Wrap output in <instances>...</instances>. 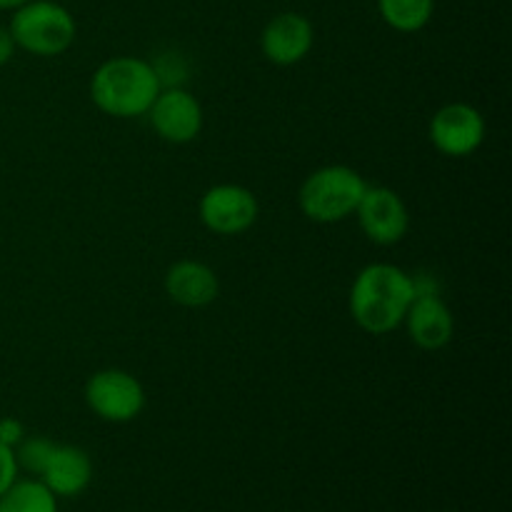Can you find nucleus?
<instances>
[{
    "label": "nucleus",
    "mask_w": 512,
    "mask_h": 512,
    "mask_svg": "<svg viewBox=\"0 0 512 512\" xmlns=\"http://www.w3.org/2000/svg\"><path fill=\"white\" fill-rule=\"evenodd\" d=\"M410 273L393 263L365 265L350 285V315L370 335H388L400 328L413 303Z\"/></svg>",
    "instance_id": "f257e3e1"
},
{
    "label": "nucleus",
    "mask_w": 512,
    "mask_h": 512,
    "mask_svg": "<svg viewBox=\"0 0 512 512\" xmlns=\"http://www.w3.org/2000/svg\"><path fill=\"white\" fill-rule=\"evenodd\" d=\"M160 83L153 63L133 55H118L100 65L90 78V100L113 118H140L158 98Z\"/></svg>",
    "instance_id": "f03ea898"
},
{
    "label": "nucleus",
    "mask_w": 512,
    "mask_h": 512,
    "mask_svg": "<svg viewBox=\"0 0 512 512\" xmlns=\"http://www.w3.org/2000/svg\"><path fill=\"white\" fill-rule=\"evenodd\" d=\"M365 188H368V183L355 168L325 165V168L313 170L303 180L298 205L305 218L313 220V223H343L350 215H355Z\"/></svg>",
    "instance_id": "7ed1b4c3"
},
{
    "label": "nucleus",
    "mask_w": 512,
    "mask_h": 512,
    "mask_svg": "<svg viewBox=\"0 0 512 512\" xmlns=\"http://www.w3.org/2000/svg\"><path fill=\"white\" fill-rule=\"evenodd\" d=\"M8 30L18 48L38 58L63 55L78 35L73 13L53 0H28L15 8Z\"/></svg>",
    "instance_id": "20e7f679"
},
{
    "label": "nucleus",
    "mask_w": 512,
    "mask_h": 512,
    "mask_svg": "<svg viewBox=\"0 0 512 512\" xmlns=\"http://www.w3.org/2000/svg\"><path fill=\"white\" fill-rule=\"evenodd\" d=\"M85 403L105 423H130L143 413L145 390L128 370L105 368L85 383Z\"/></svg>",
    "instance_id": "39448f33"
},
{
    "label": "nucleus",
    "mask_w": 512,
    "mask_h": 512,
    "mask_svg": "<svg viewBox=\"0 0 512 512\" xmlns=\"http://www.w3.org/2000/svg\"><path fill=\"white\" fill-rule=\"evenodd\" d=\"M260 205L253 190L235 183L213 185L203 193L198 203V215L205 228L215 235H240L250 230L258 220Z\"/></svg>",
    "instance_id": "423d86ee"
},
{
    "label": "nucleus",
    "mask_w": 512,
    "mask_h": 512,
    "mask_svg": "<svg viewBox=\"0 0 512 512\" xmlns=\"http://www.w3.org/2000/svg\"><path fill=\"white\" fill-rule=\"evenodd\" d=\"M360 230L375 245H398L410 230L405 200L385 185H368L355 210Z\"/></svg>",
    "instance_id": "0eeeda50"
},
{
    "label": "nucleus",
    "mask_w": 512,
    "mask_h": 512,
    "mask_svg": "<svg viewBox=\"0 0 512 512\" xmlns=\"http://www.w3.org/2000/svg\"><path fill=\"white\" fill-rule=\"evenodd\" d=\"M485 118L468 103L443 105L430 120V143L445 158H468L483 145Z\"/></svg>",
    "instance_id": "6e6552de"
},
{
    "label": "nucleus",
    "mask_w": 512,
    "mask_h": 512,
    "mask_svg": "<svg viewBox=\"0 0 512 512\" xmlns=\"http://www.w3.org/2000/svg\"><path fill=\"white\" fill-rule=\"evenodd\" d=\"M150 125L165 143L185 145L193 143L203 130V108L198 98L180 85V88H160L148 113Z\"/></svg>",
    "instance_id": "1a4fd4ad"
},
{
    "label": "nucleus",
    "mask_w": 512,
    "mask_h": 512,
    "mask_svg": "<svg viewBox=\"0 0 512 512\" xmlns=\"http://www.w3.org/2000/svg\"><path fill=\"white\" fill-rule=\"evenodd\" d=\"M315 43V28L303 13H280L270 20L260 35V50L273 65L300 63L310 55Z\"/></svg>",
    "instance_id": "9d476101"
},
{
    "label": "nucleus",
    "mask_w": 512,
    "mask_h": 512,
    "mask_svg": "<svg viewBox=\"0 0 512 512\" xmlns=\"http://www.w3.org/2000/svg\"><path fill=\"white\" fill-rule=\"evenodd\" d=\"M403 323L420 350H443L455 335V318L443 295H415Z\"/></svg>",
    "instance_id": "9b49d317"
},
{
    "label": "nucleus",
    "mask_w": 512,
    "mask_h": 512,
    "mask_svg": "<svg viewBox=\"0 0 512 512\" xmlns=\"http://www.w3.org/2000/svg\"><path fill=\"white\" fill-rule=\"evenodd\" d=\"M45 488L55 495V498H75V495L85 493L93 480V463L90 455L78 445H58L55 443L53 453H50L48 463H45L40 478Z\"/></svg>",
    "instance_id": "f8f14e48"
},
{
    "label": "nucleus",
    "mask_w": 512,
    "mask_h": 512,
    "mask_svg": "<svg viewBox=\"0 0 512 512\" xmlns=\"http://www.w3.org/2000/svg\"><path fill=\"white\" fill-rule=\"evenodd\" d=\"M165 293L183 308H205L220 293V280L210 265L200 260H178L165 273Z\"/></svg>",
    "instance_id": "ddd939ff"
},
{
    "label": "nucleus",
    "mask_w": 512,
    "mask_h": 512,
    "mask_svg": "<svg viewBox=\"0 0 512 512\" xmlns=\"http://www.w3.org/2000/svg\"><path fill=\"white\" fill-rule=\"evenodd\" d=\"M0 512H58V498L43 480H15L0 495Z\"/></svg>",
    "instance_id": "4468645a"
},
{
    "label": "nucleus",
    "mask_w": 512,
    "mask_h": 512,
    "mask_svg": "<svg viewBox=\"0 0 512 512\" xmlns=\"http://www.w3.org/2000/svg\"><path fill=\"white\" fill-rule=\"evenodd\" d=\"M378 10L398 33H418L433 20L435 0H378Z\"/></svg>",
    "instance_id": "2eb2a0df"
},
{
    "label": "nucleus",
    "mask_w": 512,
    "mask_h": 512,
    "mask_svg": "<svg viewBox=\"0 0 512 512\" xmlns=\"http://www.w3.org/2000/svg\"><path fill=\"white\" fill-rule=\"evenodd\" d=\"M55 443L48 438H28L25 435L20 445H15V460H18V470H25L30 475L43 473L45 463H48L50 453H53Z\"/></svg>",
    "instance_id": "dca6fc26"
},
{
    "label": "nucleus",
    "mask_w": 512,
    "mask_h": 512,
    "mask_svg": "<svg viewBox=\"0 0 512 512\" xmlns=\"http://www.w3.org/2000/svg\"><path fill=\"white\" fill-rule=\"evenodd\" d=\"M155 75H158L160 88H180L185 78V65L178 55H163L153 63Z\"/></svg>",
    "instance_id": "f3484780"
},
{
    "label": "nucleus",
    "mask_w": 512,
    "mask_h": 512,
    "mask_svg": "<svg viewBox=\"0 0 512 512\" xmlns=\"http://www.w3.org/2000/svg\"><path fill=\"white\" fill-rule=\"evenodd\" d=\"M18 480V460H15V450L0 443V495Z\"/></svg>",
    "instance_id": "a211bd4d"
},
{
    "label": "nucleus",
    "mask_w": 512,
    "mask_h": 512,
    "mask_svg": "<svg viewBox=\"0 0 512 512\" xmlns=\"http://www.w3.org/2000/svg\"><path fill=\"white\" fill-rule=\"evenodd\" d=\"M25 438V425L18 418L8 415V418H0V443L8 445L15 450V445H20V440Z\"/></svg>",
    "instance_id": "6ab92c4d"
},
{
    "label": "nucleus",
    "mask_w": 512,
    "mask_h": 512,
    "mask_svg": "<svg viewBox=\"0 0 512 512\" xmlns=\"http://www.w3.org/2000/svg\"><path fill=\"white\" fill-rule=\"evenodd\" d=\"M15 48H18V45H15V40H13V35H10V30L8 28H0V68H3V65H8L10 60H13Z\"/></svg>",
    "instance_id": "aec40b11"
},
{
    "label": "nucleus",
    "mask_w": 512,
    "mask_h": 512,
    "mask_svg": "<svg viewBox=\"0 0 512 512\" xmlns=\"http://www.w3.org/2000/svg\"><path fill=\"white\" fill-rule=\"evenodd\" d=\"M25 3H28V0H0V10H15Z\"/></svg>",
    "instance_id": "412c9836"
}]
</instances>
